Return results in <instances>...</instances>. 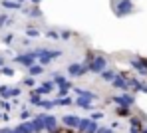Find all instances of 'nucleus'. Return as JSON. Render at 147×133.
Masks as SVG:
<instances>
[{
	"label": "nucleus",
	"instance_id": "39448f33",
	"mask_svg": "<svg viewBox=\"0 0 147 133\" xmlns=\"http://www.w3.org/2000/svg\"><path fill=\"white\" fill-rule=\"evenodd\" d=\"M58 133H72V131H58Z\"/></svg>",
	"mask_w": 147,
	"mask_h": 133
},
{
	"label": "nucleus",
	"instance_id": "20e7f679",
	"mask_svg": "<svg viewBox=\"0 0 147 133\" xmlns=\"http://www.w3.org/2000/svg\"><path fill=\"white\" fill-rule=\"evenodd\" d=\"M99 133H109V131H107V129H101V131H99Z\"/></svg>",
	"mask_w": 147,
	"mask_h": 133
},
{
	"label": "nucleus",
	"instance_id": "f03ea898",
	"mask_svg": "<svg viewBox=\"0 0 147 133\" xmlns=\"http://www.w3.org/2000/svg\"><path fill=\"white\" fill-rule=\"evenodd\" d=\"M64 123H68V125H80V121H78L74 115H68V117H64Z\"/></svg>",
	"mask_w": 147,
	"mask_h": 133
},
{
	"label": "nucleus",
	"instance_id": "7ed1b4c3",
	"mask_svg": "<svg viewBox=\"0 0 147 133\" xmlns=\"http://www.w3.org/2000/svg\"><path fill=\"white\" fill-rule=\"evenodd\" d=\"M103 64H105V62H103V58H98V60L94 62V70H96V72H101Z\"/></svg>",
	"mask_w": 147,
	"mask_h": 133
},
{
	"label": "nucleus",
	"instance_id": "f257e3e1",
	"mask_svg": "<svg viewBox=\"0 0 147 133\" xmlns=\"http://www.w3.org/2000/svg\"><path fill=\"white\" fill-rule=\"evenodd\" d=\"M84 72H86V70H84L82 66H76V64H74L72 68H70V74H72V76H78V74H84Z\"/></svg>",
	"mask_w": 147,
	"mask_h": 133
}]
</instances>
